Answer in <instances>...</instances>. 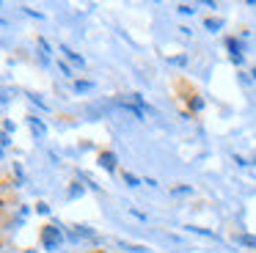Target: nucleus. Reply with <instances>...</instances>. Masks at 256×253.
Wrapping results in <instances>:
<instances>
[{
    "instance_id": "nucleus-8",
    "label": "nucleus",
    "mask_w": 256,
    "mask_h": 253,
    "mask_svg": "<svg viewBox=\"0 0 256 253\" xmlns=\"http://www.w3.org/2000/svg\"><path fill=\"white\" fill-rule=\"evenodd\" d=\"M188 231H193V234H201V236H212V240H220V236L212 234L210 228H198V226H188Z\"/></svg>"
},
{
    "instance_id": "nucleus-9",
    "label": "nucleus",
    "mask_w": 256,
    "mask_h": 253,
    "mask_svg": "<svg viewBox=\"0 0 256 253\" xmlns=\"http://www.w3.org/2000/svg\"><path fill=\"white\" fill-rule=\"evenodd\" d=\"M39 47H42V58H44V60H50L52 50H50V44H47V38H39Z\"/></svg>"
},
{
    "instance_id": "nucleus-19",
    "label": "nucleus",
    "mask_w": 256,
    "mask_h": 253,
    "mask_svg": "<svg viewBox=\"0 0 256 253\" xmlns=\"http://www.w3.org/2000/svg\"><path fill=\"white\" fill-rule=\"evenodd\" d=\"M171 64H176V66H182V64H188V58H184V55H179V58H171Z\"/></svg>"
},
{
    "instance_id": "nucleus-14",
    "label": "nucleus",
    "mask_w": 256,
    "mask_h": 253,
    "mask_svg": "<svg viewBox=\"0 0 256 253\" xmlns=\"http://www.w3.org/2000/svg\"><path fill=\"white\" fill-rule=\"evenodd\" d=\"M58 69H61V72H64V74H66V77H72V69H69V66L64 64V60H58Z\"/></svg>"
},
{
    "instance_id": "nucleus-18",
    "label": "nucleus",
    "mask_w": 256,
    "mask_h": 253,
    "mask_svg": "<svg viewBox=\"0 0 256 253\" xmlns=\"http://www.w3.org/2000/svg\"><path fill=\"white\" fill-rule=\"evenodd\" d=\"M242 60H245V58H242V52L232 55V64H234V66H242Z\"/></svg>"
},
{
    "instance_id": "nucleus-2",
    "label": "nucleus",
    "mask_w": 256,
    "mask_h": 253,
    "mask_svg": "<svg viewBox=\"0 0 256 253\" xmlns=\"http://www.w3.org/2000/svg\"><path fill=\"white\" fill-rule=\"evenodd\" d=\"M28 126H30V132H34V135L39 138V140H44V138H47V126L42 124V118L30 116V118H28Z\"/></svg>"
},
{
    "instance_id": "nucleus-1",
    "label": "nucleus",
    "mask_w": 256,
    "mask_h": 253,
    "mask_svg": "<svg viewBox=\"0 0 256 253\" xmlns=\"http://www.w3.org/2000/svg\"><path fill=\"white\" fill-rule=\"evenodd\" d=\"M61 242H64L61 226H44L42 228V245H44V250H58Z\"/></svg>"
},
{
    "instance_id": "nucleus-13",
    "label": "nucleus",
    "mask_w": 256,
    "mask_h": 253,
    "mask_svg": "<svg viewBox=\"0 0 256 253\" xmlns=\"http://www.w3.org/2000/svg\"><path fill=\"white\" fill-rule=\"evenodd\" d=\"M176 8H179V14H196V8H193V6H188V3L176 6Z\"/></svg>"
},
{
    "instance_id": "nucleus-6",
    "label": "nucleus",
    "mask_w": 256,
    "mask_h": 253,
    "mask_svg": "<svg viewBox=\"0 0 256 253\" xmlns=\"http://www.w3.org/2000/svg\"><path fill=\"white\" fill-rule=\"evenodd\" d=\"M234 240H237L240 245H245V248H256V236H250V234H237Z\"/></svg>"
},
{
    "instance_id": "nucleus-11",
    "label": "nucleus",
    "mask_w": 256,
    "mask_h": 253,
    "mask_svg": "<svg viewBox=\"0 0 256 253\" xmlns=\"http://www.w3.org/2000/svg\"><path fill=\"white\" fill-rule=\"evenodd\" d=\"M124 182H127L130 187H140V179L135 174H124Z\"/></svg>"
},
{
    "instance_id": "nucleus-22",
    "label": "nucleus",
    "mask_w": 256,
    "mask_h": 253,
    "mask_svg": "<svg viewBox=\"0 0 256 253\" xmlns=\"http://www.w3.org/2000/svg\"><path fill=\"white\" fill-rule=\"evenodd\" d=\"M25 253H39V250H25Z\"/></svg>"
},
{
    "instance_id": "nucleus-21",
    "label": "nucleus",
    "mask_w": 256,
    "mask_h": 253,
    "mask_svg": "<svg viewBox=\"0 0 256 253\" xmlns=\"http://www.w3.org/2000/svg\"><path fill=\"white\" fill-rule=\"evenodd\" d=\"M0 143H3V148H8V143H12V138H8L6 132H3V138H0Z\"/></svg>"
},
{
    "instance_id": "nucleus-20",
    "label": "nucleus",
    "mask_w": 256,
    "mask_h": 253,
    "mask_svg": "<svg viewBox=\"0 0 256 253\" xmlns=\"http://www.w3.org/2000/svg\"><path fill=\"white\" fill-rule=\"evenodd\" d=\"M130 214H135V218H140V220H146V214L144 212H138L135 206H130Z\"/></svg>"
},
{
    "instance_id": "nucleus-17",
    "label": "nucleus",
    "mask_w": 256,
    "mask_h": 253,
    "mask_svg": "<svg viewBox=\"0 0 256 253\" xmlns=\"http://www.w3.org/2000/svg\"><path fill=\"white\" fill-rule=\"evenodd\" d=\"M36 212H39V214H50V206H47V204H36Z\"/></svg>"
},
{
    "instance_id": "nucleus-16",
    "label": "nucleus",
    "mask_w": 256,
    "mask_h": 253,
    "mask_svg": "<svg viewBox=\"0 0 256 253\" xmlns=\"http://www.w3.org/2000/svg\"><path fill=\"white\" fill-rule=\"evenodd\" d=\"M74 196H83V187H80V184H74L72 190H69V198H74Z\"/></svg>"
},
{
    "instance_id": "nucleus-5",
    "label": "nucleus",
    "mask_w": 256,
    "mask_h": 253,
    "mask_svg": "<svg viewBox=\"0 0 256 253\" xmlns=\"http://www.w3.org/2000/svg\"><path fill=\"white\" fill-rule=\"evenodd\" d=\"M94 82H91V80H74V91H78V94H88V91H94Z\"/></svg>"
},
{
    "instance_id": "nucleus-4",
    "label": "nucleus",
    "mask_w": 256,
    "mask_h": 253,
    "mask_svg": "<svg viewBox=\"0 0 256 253\" xmlns=\"http://www.w3.org/2000/svg\"><path fill=\"white\" fill-rule=\"evenodd\" d=\"M58 50H61V52H64V55H66V58H69V60H72V64H74V66H80V69H83V66H86V60H83V58H80V55H78V52H72V50H69V47H66V44H61V47H58Z\"/></svg>"
},
{
    "instance_id": "nucleus-15",
    "label": "nucleus",
    "mask_w": 256,
    "mask_h": 253,
    "mask_svg": "<svg viewBox=\"0 0 256 253\" xmlns=\"http://www.w3.org/2000/svg\"><path fill=\"white\" fill-rule=\"evenodd\" d=\"M190 108H193V110H201V108H204V99H198V96H196L193 102H190Z\"/></svg>"
},
{
    "instance_id": "nucleus-12",
    "label": "nucleus",
    "mask_w": 256,
    "mask_h": 253,
    "mask_svg": "<svg viewBox=\"0 0 256 253\" xmlns=\"http://www.w3.org/2000/svg\"><path fill=\"white\" fill-rule=\"evenodd\" d=\"M226 44H228V50H232V55H237V52H240V42H237V38H228Z\"/></svg>"
},
{
    "instance_id": "nucleus-3",
    "label": "nucleus",
    "mask_w": 256,
    "mask_h": 253,
    "mask_svg": "<svg viewBox=\"0 0 256 253\" xmlns=\"http://www.w3.org/2000/svg\"><path fill=\"white\" fill-rule=\"evenodd\" d=\"M116 162H118V157H116L113 152H102V154H100V165H102L105 170H116Z\"/></svg>"
},
{
    "instance_id": "nucleus-10",
    "label": "nucleus",
    "mask_w": 256,
    "mask_h": 253,
    "mask_svg": "<svg viewBox=\"0 0 256 253\" xmlns=\"http://www.w3.org/2000/svg\"><path fill=\"white\" fill-rule=\"evenodd\" d=\"M122 248H127V250H132V253H149V248H144V245H130V242H118Z\"/></svg>"
},
{
    "instance_id": "nucleus-7",
    "label": "nucleus",
    "mask_w": 256,
    "mask_h": 253,
    "mask_svg": "<svg viewBox=\"0 0 256 253\" xmlns=\"http://www.w3.org/2000/svg\"><path fill=\"white\" fill-rule=\"evenodd\" d=\"M204 28H206V30H220V28H223V20H220V16H210V20L204 22Z\"/></svg>"
}]
</instances>
